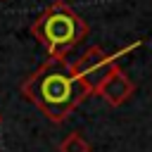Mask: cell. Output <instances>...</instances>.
Here are the masks:
<instances>
[{"label":"cell","mask_w":152,"mask_h":152,"mask_svg":"<svg viewBox=\"0 0 152 152\" xmlns=\"http://www.w3.org/2000/svg\"><path fill=\"white\" fill-rule=\"evenodd\" d=\"M140 45H142V40H138V43H133V45H126V48H121V50L114 52V55L104 52V50L97 48V45H90L76 62H71V71H74L76 78H81V81L88 86L90 93H95V90L104 83V78L119 66V64H116L119 57L133 52V50L140 48Z\"/></svg>","instance_id":"3"},{"label":"cell","mask_w":152,"mask_h":152,"mask_svg":"<svg viewBox=\"0 0 152 152\" xmlns=\"http://www.w3.org/2000/svg\"><path fill=\"white\" fill-rule=\"evenodd\" d=\"M0 124H2V116H0Z\"/></svg>","instance_id":"6"},{"label":"cell","mask_w":152,"mask_h":152,"mask_svg":"<svg viewBox=\"0 0 152 152\" xmlns=\"http://www.w3.org/2000/svg\"><path fill=\"white\" fill-rule=\"evenodd\" d=\"M107 104H112V107H121L126 100H131L133 97V93H135V83L126 76V71L124 69H114L107 78H104V83L95 90Z\"/></svg>","instance_id":"4"},{"label":"cell","mask_w":152,"mask_h":152,"mask_svg":"<svg viewBox=\"0 0 152 152\" xmlns=\"http://www.w3.org/2000/svg\"><path fill=\"white\" fill-rule=\"evenodd\" d=\"M31 33L52 59H66V55L88 36V24L66 2H52L33 21Z\"/></svg>","instance_id":"2"},{"label":"cell","mask_w":152,"mask_h":152,"mask_svg":"<svg viewBox=\"0 0 152 152\" xmlns=\"http://www.w3.org/2000/svg\"><path fill=\"white\" fill-rule=\"evenodd\" d=\"M21 93L26 100H31L45 119L62 124L88 95V86L74 76L71 64L66 59H48L43 66H38L31 76L24 78Z\"/></svg>","instance_id":"1"},{"label":"cell","mask_w":152,"mask_h":152,"mask_svg":"<svg viewBox=\"0 0 152 152\" xmlns=\"http://www.w3.org/2000/svg\"><path fill=\"white\" fill-rule=\"evenodd\" d=\"M59 152H90V142L78 131H74L59 142Z\"/></svg>","instance_id":"5"}]
</instances>
